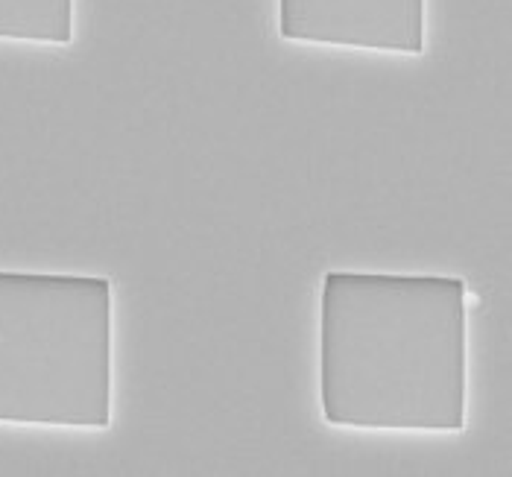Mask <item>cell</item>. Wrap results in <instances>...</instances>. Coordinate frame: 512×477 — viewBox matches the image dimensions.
Instances as JSON below:
<instances>
[{
  "label": "cell",
  "mask_w": 512,
  "mask_h": 477,
  "mask_svg": "<svg viewBox=\"0 0 512 477\" xmlns=\"http://www.w3.org/2000/svg\"><path fill=\"white\" fill-rule=\"evenodd\" d=\"M466 281L331 270L319 290V407L357 431H463Z\"/></svg>",
  "instance_id": "1"
},
{
  "label": "cell",
  "mask_w": 512,
  "mask_h": 477,
  "mask_svg": "<svg viewBox=\"0 0 512 477\" xmlns=\"http://www.w3.org/2000/svg\"><path fill=\"white\" fill-rule=\"evenodd\" d=\"M0 425H112V281L0 270Z\"/></svg>",
  "instance_id": "2"
},
{
  "label": "cell",
  "mask_w": 512,
  "mask_h": 477,
  "mask_svg": "<svg viewBox=\"0 0 512 477\" xmlns=\"http://www.w3.org/2000/svg\"><path fill=\"white\" fill-rule=\"evenodd\" d=\"M278 36L419 56L428 41V0H278Z\"/></svg>",
  "instance_id": "3"
},
{
  "label": "cell",
  "mask_w": 512,
  "mask_h": 477,
  "mask_svg": "<svg viewBox=\"0 0 512 477\" xmlns=\"http://www.w3.org/2000/svg\"><path fill=\"white\" fill-rule=\"evenodd\" d=\"M0 41L71 44L74 0H0Z\"/></svg>",
  "instance_id": "4"
}]
</instances>
